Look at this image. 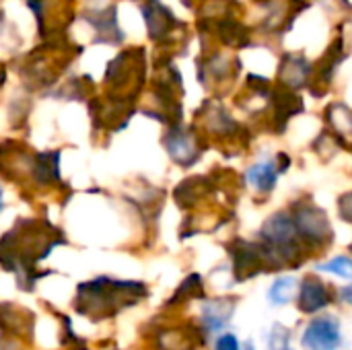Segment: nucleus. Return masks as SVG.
Instances as JSON below:
<instances>
[{"instance_id": "nucleus-17", "label": "nucleus", "mask_w": 352, "mask_h": 350, "mask_svg": "<svg viewBox=\"0 0 352 350\" xmlns=\"http://www.w3.org/2000/svg\"><path fill=\"white\" fill-rule=\"evenodd\" d=\"M344 54H342V37L334 39V43L328 47V52L324 54V58L320 60L318 68H314V74H316V83L314 85H330L338 64L342 62Z\"/></svg>"}, {"instance_id": "nucleus-29", "label": "nucleus", "mask_w": 352, "mask_h": 350, "mask_svg": "<svg viewBox=\"0 0 352 350\" xmlns=\"http://www.w3.org/2000/svg\"><path fill=\"white\" fill-rule=\"evenodd\" d=\"M2 206H4V202H2V188H0V210H2Z\"/></svg>"}, {"instance_id": "nucleus-18", "label": "nucleus", "mask_w": 352, "mask_h": 350, "mask_svg": "<svg viewBox=\"0 0 352 350\" xmlns=\"http://www.w3.org/2000/svg\"><path fill=\"white\" fill-rule=\"evenodd\" d=\"M276 177H278V169L272 161L258 163V165L250 167V171H248V182L260 194H270L276 186Z\"/></svg>"}, {"instance_id": "nucleus-24", "label": "nucleus", "mask_w": 352, "mask_h": 350, "mask_svg": "<svg viewBox=\"0 0 352 350\" xmlns=\"http://www.w3.org/2000/svg\"><path fill=\"white\" fill-rule=\"evenodd\" d=\"M338 210H340V217H342L344 221L352 223V192L344 194V196L338 200Z\"/></svg>"}, {"instance_id": "nucleus-21", "label": "nucleus", "mask_w": 352, "mask_h": 350, "mask_svg": "<svg viewBox=\"0 0 352 350\" xmlns=\"http://www.w3.org/2000/svg\"><path fill=\"white\" fill-rule=\"evenodd\" d=\"M295 291H297V281L293 276L289 278H278L272 287H270V301L276 303V305H287L289 301H293L295 297Z\"/></svg>"}, {"instance_id": "nucleus-27", "label": "nucleus", "mask_w": 352, "mask_h": 350, "mask_svg": "<svg viewBox=\"0 0 352 350\" xmlns=\"http://www.w3.org/2000/svg\"><path fill=\"white\" fill-rule=\"evenodd\" d=\"M340 299H342V301H346L349 305H352V285L340 291Z\"/></svg>"}, {"instance_id": "nucleus-14", "label": "nucleus", "mask_w": 352, "mask_h": 350, "mask_svg": "<svg viewBox=\"0 0 352 350\" xmlns=\"http://www.w3.org/2000/svg\"><path fill=\"white\" fill-rule=\"evenodd\" d=\"M29 177L35 186H54L60 184V153L45 151L33 153L29 165Z\"/></svg>"}, {"instance_id": "nucleus-25", "label": "nucleus", "mask_w": 352, "mask_h": 350, "mask_svg": "<svg viewBox=\"0 0 352 350\" xmlns=\"http://www.w3.org/2000/svg\"><path fill=\"white\" fill-rule=\"evenodd\" d=\"M217 350H239V342L233 334H225L217 340Z\"/></svg>"}, {"instance_id": "nucleus-22", "label": "nucleus", "mask_w": 352, "mask_h": 350, "mask_svg": "<svg viewBox=\"0 0 352 350\" xmlns=\"http://www.w3.org/2000/svg\"><path fill=\"white\" fill-rule=\"evenodd\" d=\"M318 270L322 272H330V274H336L340 278H352V260L346 256H338L326 264H320Z\"/></svg>"}, {"instance_id": "nucleus-30", "label": "nucleus", "mask_w": 352, "mask_h": 350, "mask_svg": "<svg viewBox=\"0 0 352 350\" xmlns=\"http://www.w3.org/2000/svg\"><path fill=\"white\" fill-rule=\"evenodd\" d=\"M245 350H254V347H248V349H245Z\"/></svg>"}, {"instance_id": "nucleus-12", "label": "nucleus", "mask_w": 352, "mask_h": 350, "mask_svg": "<svg viewBox=\"0 0 352 350\" xmlns=\"http://www.w3.org/2000/svg\"><path fill=\"white\" fill-rule=\"evenodd\" d=\"M270 101H272V120L276 124L274 130L278 132L285 130L291 116L301 113L305 109L301 103V97L293 89H287L283 85H276L274 89H270Z\"/></svg>"}, {"instance_id": "nucleus-11", "label": "nucleus", "mask_w": 352, "mask_h": 350, "mask_svg": "<svg viewBox=\"0 0 352 350\" xmlns=\"http://www.w3.org/2000/svg\"><path fill=\"white\" fill-rule=\"evenodd\" d=\"M311 76H314V68L303 54H287L283 58L278 68V85L299 91L301 87L309 85Z\"/></svg>"}, {"instance_id": "nucleus-4", "label": "nucleus", "mask_w": 352, "mask_h": 350, "mask_svg": "<svg viewBox=\"0 0 352 350\" xmlns=\"http://www.w3.org/2000/svg\"><path fill=\"white\" fill-rule=\"evenodd\" d=\"M293 221L297 225L299 237L307 243V245H316V248H324L332 241V227L330 221L326 217V212L322 208H318L316 204L301 200L297 204H293Z\"/></svg>"}, {"instance_id": "nucleus-20", "label": "nucleus", "mask_w": 352, "mask_h": 350, "mask_svg": "<svg viewBox=\"0 0 352 350\" xmlns=\"http://www.w3.org/2000/svg\"><path fill=\"white\" fill-rule=\"evenodd\" d=\"M192 299H204V285H202V276L200 274H190L175 291V295L167 301V307L173 305H182L188 303Z\"/></svg>"}, {"instance_id": "nucleus-13", "label": "nucleus", "mask_w": 352, "mask_h": 350, "mask_svg": "<svg viewBox=\"0 0 352 350\" xmlns=\"http://www.w3.org/2000/svg\"><path fill=\"white\" fill-rule=\"evenodd\" d=\"M87 23L93 25L95 33H97V41L101 43H120L124 41V33L118 27V8L113 4H109L107 8H97L91 12L82 14Z\"/></svg>"}, {"instance_id": "nucleus-28", "label": "nucleus", "mask_w": 352, "mask_h": 350, "mask_svg": "<svg viewBox=\"0 0 352 350\" xmlns=\"http://www.w3.org/2000/svg\"><path fill=\"white\" fill-rule=\"evenodd\" d=\"M4 76H6V70H4V66H0V87L4 83Z\"/></svg>"}, {"instance_id": "nucleus-7", "label": "nucleus", "mask_w": 352, "mask_h": 350, "mask_svg": "<svg viewBox=\"0 0 352 350\" xmlns=\"http://www.w3.org/2000/svg\"><path fill=\"white\" fill-rule=\"evenodd\" d=\"M33 330H35L33 311L14 303H0V332L6 338L33 342Z\"/></svg>"}, {"instance_id": "nucleus-23", "label": "nucleus", "mask_w": 352, "mask_h": 350, "mask_svg": "<svg viewBox=\"0 0 352 350\" xmlns=\"http://www.w3.org/2000/svg\"><path fill=\"white\" fill-rule=\"evenodd\" d=\"M60 320H62V328H64V336H62V347L66 350H87V342L82 338H78L74 332H72V322L70 318L62 316V314H56Z\"/></svg>"}, {"instance_id": "nucleus-5", "label": "nucleus", "mask_w": 352, "mask_h": 350, "mask_svg": "<svg viewBox=\"0 0 352 350\" xmlns=\"http://www.w3.org/2000/svg\"><path fill=\"white\" fill-rule=\"evenodd\" d=\"M163 144H165V151L169 153V157L179 167H192L202 155L198 134L194 130L184 128L182 124H173L167 130V134L163 136Z\"/></svg>"}, {"instance_id": "nucleus-1", "label": "nucleus", "mask_w": 352, "mask_h": 350, "mask_svg": "<svg viewBox=\"0 0 352 350\" xmlns=\"http://www.w3.org/2000/svg\"><path fill=\"white\" fill-rule=\"evenodd\" d=\"M68 243L60 229L43 219H19L10 231L0 237V266L12 272L21 291L29 293L39 278L52 274L50 270H37V264L45 260L56 245Z\"/></svg>"}, {"instance_id": "nucleus-16", "label": "nucleus", "mask_w": 352, "mask_h": 350, "mask_svg": "<svg viewBox=\"0 0 352 350\" xmlns=\"http://www.w3.org/2000/svg\"><path fill=\"white\" fill-rule=\"evenodd\" d=\"M235 311V299H212L202 309V328L206 332H214L223 328Z\"/></svg>"}, {"instance_id": "nucleus-8", "label": "nucleus", "mask_w": 352, "mask_h": 350, "mask_svg": "<svg viewBox=\"0 0 352 350\" xmlns=\"http://www.w3.org/2000/svg\"><path fill=\"white\" fill-rule=\"evenodd\" d=\"M142 14H144V21H146V29H148V35L153 41L157 43H165V41H171L173 35H175V29L184 27L175 17L173 12L161 4V0H146L142 4Z\"/></svg>"}, {"instance_id": "nucleus-3", "label": "nucleus", "mask_w": 352, "mask_h": 350, "mask_svg": "<svg viewBox=\"0 0 352 350\" xmlns=\"http://www.w3.org/2000/svg\"><path fill=\"white\" fill-rule=\"evenodd\" d=\"M146 74V58L144 50H124L118 58H113L107 66L105 83L109 85L111 97L120 101H132L140 93Z\"/></svg>"}, {"instance_id": "nucleus-19", "label": "nucleus", "mask_w": 352, "mask_h": 350, "mask_svg": "<svg viewBox=\"0 0 352 350\" xmlns=\"http://www.w3.org/2000/svg\"><path fill=\"white\" fill-rule=\"evenodd\" d=\"M217 33H219V39L227 45H235V47H241L250 41V31L245 29L243 23L235 21L233 17H225L223 21L217 23Z\"/></svg>"}, {"instance_id": "nucleus-32", "label": "nucleus", "mask_w": 352, "mask_h": 350, "mask_svg": "<svg viewBox=\"0 0 352 350\" xmlns=\"http://www.w3.org/2000/svg\"><path fill=\"white\" fill-rule=\"evenodd\" d=\"M344 2H346V0H344Z\"/></svg>"}, {"instance_id": "nucleus-6", "label": "nucleus", "mask_w": 352, "mask_h": 350, "mask_svg": "<svg viewBox=\"0 0 352 350\" xmlns=\"http://www.w3.org/2000/svg\"><path fill=\"white\" fill-rule=\"evenodd\" d=\"M229 252L233 258V272H235L237 283L250 281L258 276L262 270H266L262 243H250V241L237 239L233 245H229Z\"/></svg>"}, {"instance_id": "nucleus-31", "label": "nucleus", "mask_w": 352, "mask_h": 350, "mask_svg": "<svg viewBox=\"0 0 352 350\" xmlns=\"http://www.w3.org/2000/svg\"><path fill=\"white\" fill-rule=\"evenodd\" d=\"M280 350H291V349H287V347H285V349H280Z\"/></svg>"}, {"instance_id": "nucleus-26", "label": "nucleus", "mask_w": 352, "mask_h": 350, "mask_svg": "<svg viewBox=\"0 0 352 350\" xmlns=\"http://www.w3.org/2000/svg\"><path fill=\"white\" fill-rule=\"evenodd\" d=\"M276 161H280V165H278V171H287V169H289V165H291V159H289L285 153H280V155L276 157Z\"/></svg>"}, {"instance_id": "nucleus-15", "label": "nucleus", "mask_w": 352, "mask_h": 350, "mask_svg": "<svg viewBox=\"0 0 352 350\" xmlns=\"http://www.w3.org/2000/svg\"><path fill=\"white\" fill-rule=\"evenodd\" d=\"M332 303V293L328 285L318 276H305L299 291V309L303 314H318Z\"/></svg>"}, {"instance_id": "nucleus-2", "label": "nucleus", "mask_w": 352, "mask_h": 350, "mask_svg": "<svg viewBox=\"0 0 352 350\" xmlns=\"http://www.w3.org/2000/svg\"><path fill=\"white\" fill-rule=\"evenodd\" d=\"M146 297H148V289L144 283L113 281L107 276H99L95 281L78 285L74 297V309L97 324L116 318L120 311L134 307Z\"/></svg>"}, {"instance_id": "nucleus-10", "label": "nucleus", "mask_w": 352, "mask_h": 350, "mask_svg": "<svg viewBox=\"0 0 352 350\" xmlns=\"http://www.w3.org/2000/svg\"><path fill=\"white\" fill-rule=\"evenodd\" d=\"M305 350H338L340 347V326L334 318H320L314 320L301 340Z\"/></svg>"}, {"instance_id": "nucleus-9", "label": "nucleus", "mask_w": 352, "mask_h": 350, "mask_svg": "<svg viewBox=\"0 0 352 350\" xmlns=\"http://www.w3.org/2000/svg\"><path fill=\"white\" fill-rule=\"evenodd\" d=\"M204 344V328L192 322L177 328H163L155 336V350H196Z\"/></svg>"}]
</instances>
